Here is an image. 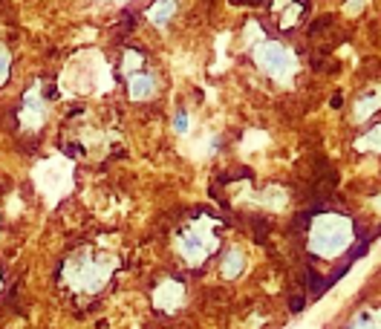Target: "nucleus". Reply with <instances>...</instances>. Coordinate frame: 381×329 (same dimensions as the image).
I'll list each match as a JSON object with an SVG mask.
<instances>
[{
    "instance_id": "obj_1",
    "label": "nucleus",
    "mask_w": 381,
    "mask_h": 329,
    "mask_svg": "<svg viewBox=\"0 0 381 329\" xmlns=\"http://www.w3.org/2000/svg\"><path fill=\"white\" fill-rule=\"evenodd\" d=\"M116 272V260L104 251H96L93 246H84L69 254L61 263V283L69 292L96 294L107 286V281Z\"/></svg>"
},
{
    "instance_id": "obj_2",
    "label": "nucleus",
    "mask_w": 381,
    "mask_h": 329,
    "mask_svg": "<svg viewBox=\"0 0 381 329\" xmlns=\"http://www.w3.org/2000/svg\"><path fill=\"white\" fill-rule=\"evenodd\" d=\"M353 240H355V225L344 214H318L309 222V231H306L309 251L324 260L341 257L353 246Z\"/></svg>"
},
{
    "instance_id": "obj_3",
    "label": "nucleus",
    "mask_w": 381,
    "mask_h": 329,
    "mask_svg": "<svg viewBox=\"0 0 381 329\" xmlns=\"http://www.w3.org/2000/svg\"><path fill=\"white\" fill-rule=\"evenodd\" d=\"M177 251L188 266H202L208 257L220 249V237L211 222H188L177 231Z\"/></svg>"
},
{
    "instance_id": "obj_4",
    "label": "nucleus",
    "mask_w": 381,
    "mask_h": 329,
    "mask_svg": "<svg viewBox=\"0 0 381 329\" xmlns=\"http://www.w3.org/2000/svg\"><path fill=\"white\" fill-rule=\"evenodd\" d=\"M254 64L260 66V73L274 78L277 84L292 81L294 73H298V58L292 55V49L272 38H263L254 46Z\"/></svg>"
},
{
    "instance_id": "obj_5",
    "label": "nucleus",
    "mask_w": 381,
    "mask_h": 329,
    "mask_svg": "<svg viewBox=\"0 0 381 329\" xmlns=\"http://www.w3.org/2000/svg\"><path fill=\"white\" fill-rule=\"evenodd\" d=\"M49 110H46V101H44V93H41V84L29 87L21 98V110H17V121H21V127L26 133H35L44 127Z\"/></svg>"
},
{
    "instance_id": "obj_6",
    "label": "nucleus",
    "mask_w": 381,
    "mask_h": 329,
    "mask_svg": "<svg viewBox=\"0 0 381 329\" xmlns=\"http://www.w3.org/2000/svg\"><path fill=\"white\" fill-rule=\"evenodd\" d=\"M182 303H185V286H182V281H177V277H168L165 283L156 286L153 306L159 309V312H177Z\"/></svg>"
},
{
    "instance_id": "obj_7",
    "label": "nucleus",
    "mask_w": 381,
    "mask_h": 329,
    "mask_svg": "<svg viewBox=\"0 0 381 329\" xmlns=\"http://www.w3.org/2000/svg\"><path fill=\"white\" fill-rule=\"evenodd\" d=\"M156 93V81L150 73H145V66L142 69H130L127 73V96L133 101H145Z\"/></svg>"
},
{
    "instance_id": "obj_8",
    "label": "nucleus",
    "mask_w": 381,
    "mask_h": 329,
    "mask_svg": "<svg viewBox=\"0 0 381 329\" xmlns=\"http://www.w3.org/2000/svg\"><path fill=\"white\" fill-rule=\"evenodd\" d=\"M220 269H222V277H229V281H234V277H240V274H242V269H246V254H242L237 246H231L229 251H225V257H222Z\"/></svg>"
},
{
    "instance_id": "obj_9",
    "label": "nucleus",
    "mask_w": 381,
    "mask_h": 329,
    "mask_svg": "<svg viewBox=\"0 0 381 329\" xmlns=\"http://www.w3.org/2000/svg\"><path fill=\"white\" fill-rule=\"evenodd\" d=\"M274 9L286 12V17H281V24H283L286 29L294 26V24H301V17H303V12H306L303 3H274Z\"/></svg>"
},
{
    "instance_id": "obj_10",
    "label": "nucleus",
    "mask_w": 381,
    "mask_h": 329,
    "mask_svg": "<svg viewBox=\"0 0 381 329\" xmlns=\"http://www.w3.org/2000/svg\"><path fill=\"white\" fill-rule=\"evenodd\" d=\"M355 148H358V150L381 153V127H370L361 139H355Z\"/></svg>"
},
{
    "instance_id": "obj_11",
    "label": "nucleus",
    "mask_w": 381,
    "mask_h": 329,
    "mask_svg": "<svg viewBox=\"0 0 381 329\" xmlns=\"http://www.w3.org/2000/svg\"><path fill=\"white\" fill-rule=\"evenodd\" d=\"M378 104H381V93H367L364 98H358V110H355V118H367L378 110Z\"/></svg>"
},
{
    "instance_id": "obj_12",
    "label": "nucleus",
    "mask_w": 381,
    "mask_h": 329,
    "mask_svg": "<svg viewBox=\"0 0 381 329\" xmlns=\"http://www.w3.org/2000/svg\"><path fill=\"white\" fill-rule=\"evenodd\" d=\"M173 12H177V3H153V6H150V21L165 24Z\"/></svg>"
},
{
    "instance_id": "obj_13",
    "label": "nucleus",
    "mask_w": 381,
    "mask_h": 329,
    "mask_svg": "<svg viewBox=\"0 0 381 329\" xmlns=\"http://www.w3.org/2000/svg\"><path fill=\"white\" fill-rule=\"evenodd\" d=\"M9 73H12V52L6 44H0V87L9 81Z\"/></svg>"
},
{
    "instance_id": "obj_14",
    "label": "nucleus",
    "mask_w": 381,
    "mask_h": 329,
    "mask_svg": "<svg viewBox=\"0 0 381 329\" xmlns=\"http://www.w3.org/2000/svg\"><path fill=\"white\" fill-rule=\"evenodd\" d=\"M350 329H381V323L375 321V315H370V312H361V315H355V321L350 323Z\"/></svg>"
},
{
    "instance_id": "obj_15",
    "label": "nucleus",
    "mask_w": 381,
    "mask_h": 329,
    "mask_svg": "<svg viewBox=\"0 0 381 329\" xmlns=\"http://www.w3.org/2000/svg\"><path fill=\"white\" fill-rule=\"evenodd\" d=\"M173 127H177L179 133L188 130V113L185 110H177V116H173Z\"/></svg>"
},
{
    "instance_id": "obj_16",
    "label": "nucleus",
    "mask_w": 381,
    "mask_h": 329,
    "mask_svg": "<svg viewBox=\"0 0 381 329\" xmlns=\"http://www.w3.org/2000/svg\"><path fill=\"white\" fill-rule=\"evenodd\" d=\"M0 289H3V272H0Z\"/></svg>"
}]
</instances>
